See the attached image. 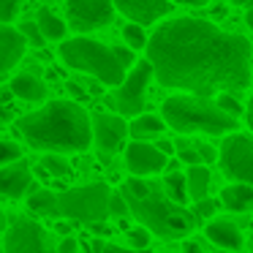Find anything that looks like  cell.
Wrapping results in <instances>:
<instances>
[{
	"instance_id": "obj_1",
	"label": "cell",
	"mask_w": 253,
	"mask_h": 253,
	"mask_svg": "<svg viewBox=\"0 0 253 253\" xmlns=\"http://www.w3.org/2000/svg\"><path fill=\"white\" fill-rule=\"evenodd\" d=\"M251 44L240 33L196 17H174L153 30L147 60L155 66V82L169 90L212 98L240 93L253 82Z\"/></svg>"
},
{
	"instance_id": "obj_2",
	"label": "cell",
	"mask_w": 253,
	"mask_h": 253,
	"mask_svg": "<svg viewBox=\"0 0 253 253\" xmlns=\"http://www.w3.org/2000/svg\"><path fill=\"white\" fill-rule=\"evenodd\" d=\"M17 128L30 147L44 153H82L95 144L93 117L74 101H49L19 117Z\"/></svg>"
},
{
	"instance_id": "obj_3",
	"label": "cell",
	"mask_w": 253,
	"mask_h": 253,
	"mask_svg": "<svg viewBox=\"0 0 253 253\" xmlns=\"http://www.w3.org/2000/svg\"><path fill=\"white\" fill-rule=\"evenodd\" d=\"M120 193L126 196L133 218L161 240H185L196 226V212L169 199L164 182H147L144 177L131 174L120 185Z\"/></svg>"
},
{
	"instance_id": "obj_4",
	"label": "cell",
	"mask_w": 253,
	"mask_h": 253,
	"mask_svg": "<svg viewBox=\"0 0 253 253\" xmlns=\"http://www.w3.org/2000/svg\"><path fill=\"white\" fill-rule=\"evenodd\" d=\"M161 117L166 126L177 133H210V136H223L234 133L240 128V117L220 109L215 98L204 95H171L161 106Z\"/></svg>"
},
{
	"instance_id": "obj_5",
	"label": "cell",
	"mask_w": 253,
	"mask_h": 253,
	"mask_svg": "<svg viewBox=\"0 0 253 253\" xmlns=\"http://www.w3.org/2000/svg\"><path fill=\"white\" fill-rule=\"evenodd\" d=\"M57 55H60V60L68 68L87 74V77L98 79L101 84H109V87H120L128 77L126 66L117 60L115 49L104 46L101 41L87 39V36H77V39L63 41Z\"/></svg>"
},
{
	"instance_id": "obj_6",
	"label": "cell",
	"mask_w": 253,
	"mask_h": 253,
	"mask_svg": "<svg viewBox=\"0 0 253 253\" xmlns=\"http://www.w3.org/2000/svg\"><path fill=\"white\" fill-rule=\"evenodd\" d=\"M112 191L106 182H87L57 193V218L79 220V223H101L109 215Z\"/></svg>"
},
{
	"instance_id": "obj_7",
	"label": "cell",
	"mask_w": 253,
	"mask_h": 253,
	"mask_svg": "<svg viewBox=\"0 0 253 253\" xmlns=\"http://www.w3.org/2000/svg\"><path fill=\"white\" fill-rule=\"evenodd\" d=\"M155 77V66L144 57L131 68V74L126 77V82L115 90V95L109 98V104L120 112L123 117H139L144 112V95H147V84Z\"/></svg>"
},
{
	"instance_id": "obj_8",
	"label": "cell",
	"mask_w": 253,
	"mask_h": 253,
	"mask_svg": "<svg viewBox=\"0 0 253 253\" xmlns=\"http://www.w3.org/2000/svg\"><path fill=\"white\" fill-rule=\"evenodd\" d=\"M6 253H60L57 242L41 223L30 218H8Z\"/></svg>"
},
{
	"instance_id": "obj_9",
	"label": "cell",
	"mask_w": 253,
	"mask_h": 253,
	"mask_svg": "<svg viewBox=\"0 0 253 253\" xmlns=\"http://www.w3.org/2000/svg\"><path fill=\"white\" fill-rule=\"evenodd\" d=\"M220 169L229 180L253 185V139L245 133H226L220 144Z\"/></svg>"
},
{
	"instance_id": "obj_10",
	"label": "cell",
	"mask_w": 253,
	"mask_h": 253,
	"mask_svg": "<svg viewBox=\"0 0 253 253\" xmlns=\"http://www.w3.org/2000/svg\"><path fill=\"white\" fill-rule=\"evenodd\" d=\"M68 3V25L77 33L98 30L115 17V0H66Z\"/></svg>"
},
{
	"instance_id": "obj_11",
	"label": "cell",
	"mask_w": 253,
	"mask_h": 253,
	"mask_svg": "<svg viewBox=\"0 0 253 253\" xmlns=\"http://www.w3.org/2000/svg\"><path fill=\"white\" fill-rule=\"evenodd\" d=\"M126 166L133 177H150V174H161L169 166V155L153 142H139L133 139L126 147Z\"/></svg>"
},
{
	"instance_id": "obj_12",
	"label": "cell",
	"mask_w": 253,
	"mask_h": 253,
	"mask_svg": "<svg viewBox=\"0 0 253 253\" xmlns=\"http://www.w3.org/2000/svg\"><path fill=\"white\" fill-rule=\"evenodd\" d=\"M128 133H131V128H128V123L123 120L120 115H104V112L93 115L95 147H98V153L104 155V158H112V155L123 147Z\"/></svg>"
},
{
	"instance_id": "obj_13",
	"label": "cell",
	"mask_w": 253,
	"mask_h": 253,
	"mask_svg": "<svg viewBox=\"0 0 253 253\" xmlns=\"http://www.w3.org/2000/svg\"><path fill=\"white\" fill-rule=\"evenodd\" d=\"M117 11L136 25H153L171 14L169 0H115Z\"/></svg>"
},
{
	"instance_id": "obj_14",
	"label": "cell",
	"mask_w": 253,
	"mask_h": 253,
	"mask_svg": "<svg viewBox=\"0 0 253 253\" xmlns=\"http://www.w3.org/2000/svg\"><path fill=\"white\" fill-rule=\"evenodd\" d=\"M0 191L6 199H22V196H30L36 191L33 185V171H30L28 161H17V164H8L3 166L0 171Z\"/></svg>"
},
{
	"instance_id": "obj_15",
	"label": "cell",
	"mask_w": 253,
	"mask_h": 253,
	"mask_svg": "<svg viewBox=\"0 0 253 253\" xmlns=\"http://www.w3.org/2000/svg\"><path fill=\"white\" fill-rule=\"evenodd\" d=\"M204 234L215 248H223V251H240L242 242H245L240 226L229 218H210L204 226Z\"/></svg>"
},
{
	"instance_id": "obj_16",
	"label": "cell",
	"mask_w": 253,
	"mask_h": 253,
	"mask_svg": "<svg viewBox=\"0 0 253 253\" xmlns=\"http://www.w3.org/2000/svg\"><path fill=\"white\" fill-rule=\"evenodd\" d=\"M0 44H3L0 46V49H3V68H0V71L8 74L19 60H22L28 39H25L22 30H14L11 25H3V30H0Z\"/></svg>"
},
{
	"instance_id": "obj_17",
	"label": "cell",
	"mask_w": 253,
	"mask_h": 253,
	"mask_svg": "<svg viewBox=\"0 0 253 253\" xmlns=\"http://www.w3.org/2000/svg\"><path fill=\"white\" fill-rule=\"evenodd\" d=\"M220 204L231 212H253V185L231 182L220 191Z\"/></svg>"
},
{
	"instance_id": "obj_18",
	"label": "cell",
	"mask_w": 253,
	"mask_h": 253,
	"mask_svg": "<svg viewBox=\"0 0 253 253\" xmlns=\"http://www.w3.org/2000/svg\"><path fill=\"white\" fill-rule=\"evenodd\" d=\"M8 90L22 101H44L46 98V84L36 74H17L11 79V84H8Z\"/></svg>"
},
{
	"instance_id": "obj_19",
	"label": "cell",
	"mask_w": 253,
	"mask_h": 253,
	"mask_svg": "<svg viewBox=\"0 0 253 253\" xmlns=\"http://www.w3.org/2000/svg\"><path fill=\"white\" fill-rule=\"evenodd\" d=\"M131 139H139V142H150V139H158L166 128V120L158 115H139L131 120Z\"/></svg>"
},
{
	"instance_id": "obj_20",
	"label": "cell",
	"mask_w": 253,
	"mask_h": 253,
	"mask_svg": "<svg viewBox=\"0 0 253 253\" xmlns=\"http://www.w3.org/2000/svg\"><path fill=\"white\" fill-rule=\"evenodd\" d=\"M188 177V193H191V202H202V199H207L210 193V169L204 164L199 166H191V169L185 171Z\"/></svg>"
},
{
	"instance_id": "obj_21",
	"label": "cell",
	"mask_w": 253,
	"mask_h": 253,
	"mask_svg": "<svg viewBox=\"0 0 253 253\" xmlns=\"http://www.w3.org/2000/svg\"><path fill=\"white\" fill-rule=\"evenodd\" d=\"M28 210H33L36 215H52V218H57V193L46 191V188H36L28 196Z\"/></svg>"
},
{
	"instance_id": "obj_22",
	"label": "cell",
	"mask_w": 253,
	"mask_h": 253,
	"mask_svg": "<svg viewBox=\"0 0 253 253\" xmlns=\"http://www.w3.org/2000/svg\"><path fill=\"white\" fill-rule=\"evenodd\" d=\"M36 22H39L41 33H44L49 41H63V39H66V28H71V25H66L57 14H52L49 8H41Z\"/></svg>"
},
{
	"instance_id": "obj_23",
	"label": "cell",
	"mask_w": 253,
	"mask_h": 253,
	"mask_svg": "<svg viewBox=\"0 0 253 253\" xmlns=\"http://www.w3.org/2000/svg\"><path fill=\"white\" fill-rule=\"evenodd\" d=\"M164 188H166V193H169V199H174L177 204H185L188 199H191V193H188V177L180 174L177 169L164 177Z\"/></svg>"
},
{
	"instance_id": "obj_24",
	"label": "cell",
	"mask_w": 253,
	"mask_h": 253,
	"mask_svg": "<svg viewBox=\"0 0 253 253\" xmlns=\"http://www.w3.org/2000/svg\"><path fill=\"white\" fill-rule=\"evenodd\" d=\"M41 166L49 171V177H71V164L63 158V153H46L41 158Z\"/></svg>"
},
{
	"instance_id": "obj_25",
	"label": "cell",
	"mask_w": 253,
	"mask_h": 253,
	"mask_svg": "<svg viewBox=\"0 0 253 253\" xmlns=\"http://www.w3.org/2000/svg\"><path fill=\"white\" fill-rule=\"evenodd\" d=\"M126 240L131 248H136V251H147L150 248V240H153V231L147 229V226H131V229L126 231Z\"/></svg>"
},
{
	"instance_id": "obj_26",
	"label": "cell",
	"mask_w": 253,
	"mask_h": 253,
	"mask_svg": "<svg viewBox=\"0 0 253 253\" xmlns=\"http://www.w3.org/2000/svg\"><path fill=\"white\" fill-rule=\"evenodd\" d=\"M174 144H177V158H180L182 164H188V166H199V164H204L202 155H199L196 142H188V139H177Z\"/></svg>"
},
{
	"instance_id": "obj_27",
	"label": "cell",
	"mask_w": 253,
	"mask_h": 253,
	"mask_svg": "<svg viewBox=\"0 0 253 253\" xmlns=\"http://www.w3.org/2000/svg\"><path fill=\"white\" fill-rule=\"evenodd\" d=\"M123 41H126V46H131V49H147V36H144L142 25H126L123 28Z\"/></svg>"
},
{
	"instance_id": "obj_28",
	"label": "cell",
	"mask_w": 253,
	"mask_h": 253,
	"mask_svg": "<svg viewBox=\"0 0 253 253\" xmlns=\"http://www.w3.org/2000/svg\"><path fill=\"white\" fill-rule=\"evenodd\" d=\"M0 161H3V166L22 161V144H17V142H11V139H6V142L0 144Z\"/></svg>"
},
{
	"instance_id": "obj_29",
	"label": "cell",
	"mask_w": 253,
	"mask_h": 253,
	"mask_svg": "<svg viewBox=\"0 0 253 253\" xmlns=\"http://www.w3.org/2000/svg\"><path fill=\"white\" fill-rule=\"evenodd\" d=\"M19 8H22V0H0V22L11 25L17 19Z\"/></svg>"
},
{
	"instance_id": "obj_30",
	"label": "cell",
	"mask_w": 253,
	"mask_h": 253,
	"mask_svg": "<svg viewBox=\"0 0 253 253\" xmlns=\"http://www.w3.org/2000/svg\"><path fill=\"white\" fill-rule=\"evenodd\" d=\"M215 101L220 104V109L229 112V115H234V117H240L242 112H245V109H242V104H240V101H237L231 93H220V95H215Z\"/></svg>"
},
{
	"instance_id": "obj_31",
	"label": "cell",
	"mask_w": 253,
	"mask_h": 253,
	"mask_svg": "<svg viewBox=\"0 0 253 253\" xmlns=\"http://www.w3.org/2000/svg\"><path fill=\"white\" fill-rule=\"evenodd\" d=\"M128 212H131V207H128L126 196H123L120 191L112 193V202H109V215H112V218H126Z\"/></svg>"
},
{
	"instance_id": "obj_32",
	"label": "cell",
	"mask_w": 253,
	"mask_h": 253,
	"mask_svg": "<svg viewBox=\"0 0 253 253\" xmlns=\"http://www.w3.org/2000/svg\"><path fill=\"white\" fill-rule=\"evenodd\" d=\"M19 30H22L25 39H28L33 46H44V39H46V36L41 33L39 22H22V28H19Z\"/></svg>"
},
{
	"instance_id": "obj_33",
	"label": "cell",
	"mask_w": 253,
	"mask_h": 253,
	"mask_svg": "<svg viewBox=\"0 0 253 253\" xmlns=\"http://www.w3.org/2000/svg\"><path fill=\"white\" fill-rule=\"evenodd\" d=\"M215 210H218V202H212V199H202V202H193V212H196V218H212Z\"/></svg>"
},
{
	"instance_id": "obj_34",
	"label": "cell",
	"mask_w": 253,
	"mask_h": 253,
	"mask_svg": "<svg viewBox=\"0 0 253 253\" xmlns=\"http://www.w3.org/2000/svg\"><path fill=\"white\" fill-rule=\"evenodd\" d=\"M133 52H136V49H131V46H115V55H117V60H120L126 68H133V66L139 63Z\"/></svg>"
},
{
	"instance_id": "obj_35",
	"label": "cell",
	"mask_w": 253,
	"mask_h": 253,
	"mask_svg": "<svg viewBox=\"0 0 253 253\" xmlns=\"http://www.w3.org/2000/svg\"><path fill=\"white\" fill-rule=\"evenodd\" d=\"M196 147H199V155H202L204 164H215V161H220L218 150H215L212 144H207V142H196Z\"/></svg>"
},
{
	"instance_id": "obj_36",
	"label": "cell",
	"mask_w": 253,
	"mask_h": 253,
	"mask_svg": "<svg viewBox=\"0 0 253 253\" xmlns=\"http://www.w3.org/2000/svg\"><path fill=\"white\" fill-rule=\"evenodd\" d=\"M57 251L60 253H79V242L68 234V237H63V240L57 242Z\"/></svg>"
},
{
	"instance_id": "obj_37",
	"label": "cell",
	"mask_w": 253,
	"mask_h": 253,
	"mask_svg": "<svg viewBox=\"0 0 253 253\" xmlns=\"http://www.w3.org/2000/svg\"><path fill=\"white\" fill-rule=\"evenodd\" d=\"M104 253H142V251H136V248H131V245L123 248V245H112V242H109V245L104 248Z\"/></svg>"
},
{
	"instance_id": "obj_38",
	"label": "cell",
	"mask_w": 253,
	"mask_h": 253,
	"mask_svg": "<svg viewBox=\"0 0 253 253\" xmlns=\"http://www.w3.org/2000/svg\"><path fill=\"white\" fill-rule=\"evenodd\" d=\"M182 253H204V248L196 240H185L182 242Z\"/></svg>"
},
{
	"instance_id": "obj_39",
	"label": "cell",
	"mask_w": 253,
	"mask_h": 253,
	"mask_svg": "<svg viewBox=\"0 0 253 253\" xmlns=\"http://www.w3.org/2000/svg\"><path fill=\"white\" fill-rule=\"evenodd\" d=\"M155 144H158V147L164 150L166 155H171V153H174V147H177L174 142H166V139H158V142H155Z\"/></svg>"
},
{
	"instance_id": "obj_40",
	"label": "cell",
	"mask_w": 253,
	"mask_h": 253,
	"mask_svg": "<svg viewBox=\"0 0 253 253\" xmlns=\"http://www.w3.org/2000/svg\"><path fill=\"white\" fill-rule=\"evenodd\" d=\"M245 120H248V128L253 131V95H251V101H248V109H245Z\"/></svg>"
},
{
	"instance_id": "obj_41",
	"label": "cell",
	"mask_w": 253,
	"mask_h": 253,
	"mask_svg": "<svg viewBox=\"0 0 253 253\" xmlns=\"http://www.w3.org/2000/svg\"><path fill=\"white\" fill-rule=\"evenodd\" d=\"M57 231H60L63 237H68V231H71V223H63V220H60V223H57Z\"/></svg>"
},
{
	"instance_id": "obj_42",
	"label": "cell",
	"mask_w": 253,
	"mask_h": 253,
	"mask_svg": "<svg viewBox=\"0 0 253 253\" xmlns=\"http://www.w3.org/2000/svg\"><path fill=\"white\" fill-rule=\"evenodd\" d=\"M174 3H180V6H202L204 0H174Z\"/></svg>"
},
{
	"instance_id": "obj_43",
	"label": "cell",
	"mask_w": 253,
	"mask_h": 253,
	"mask_svg": "<svg viewBox=\"0 0 253 253\" xmlns=\"http://www.w3.org/2000/svg\"><path fill=\"white\" fill-rule=\"evenodd\" d=\"M245 25H248V28L253 30V6L248 8V14H245Z\"/></svg>"
},
{
	"instance_id": "obj_44",
	"label": "cell",
	"mask_w": 253,
	"mask_h": 253,
	"mask_svg": "<svg viewBox=\"0 0 253 253\" xmlns=\"http://www.w3.org/2000/svg\"><path fill=\"white\" fill-rule=\"evenodd\" d=\"M229 3H237V6H242V3H248V0H229Z\"/></svg>"
},
{
	"instance_id": "obj_45",
	"label": "cell",
	"mask_w": 253,
	"mask_h": 253,
	"mask_svg": "<svg viewBox=\"0 0 253 253\" xmlns=\"http://www.w3.org/2000/svg\"><path fill=\"white\" fill-rule=\"evenodd\" d=\"M251 71H253V57H251Z\"/></svg>"
},
{
	"instance_id": "obj_46",
	"label": "cell",
	"mask_w": 253,
	"mask_h": 253,
	"mask_svg": "<svg viewBox=\"0 0 253 253\" xmlns=\"http://www.w3.org/2000/svg\"><path fill=\"white\" fill-rule=\"evenodd\" d=\"M142 253H147V251H142Z\"/></svg>"
}]
</instances>
